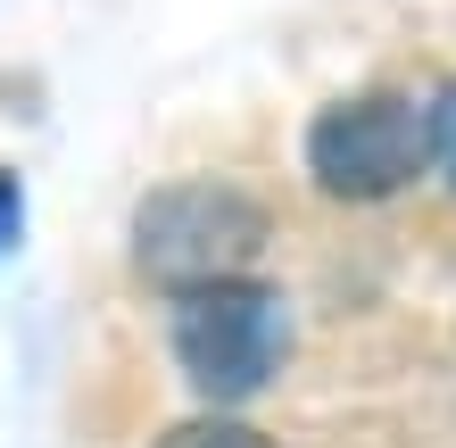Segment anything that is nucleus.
Masks as SVG:
<instances>
[{"label": "nucleus", "mask_w": 456, "mask_h": 448, "mask_svg": "<svg viewBox=\"0 0 456 448\" xmlns=\"http://www.w3.org/2000/svg\"><path fill=\"white\" fill-rule=\"evenodd\" d=\"M265 249V208L232 183H158L133 216V257L158 291H200V282L249 274V257Z\"/></svg>", "instance_id": "nucleus-1"}, {"label": "nucleus", "mask_w": 456, "mask_h": 448, "mask_svg": "<svg viewBox=\"0 0 456 448\" xmlns=\"http://www.w3.org/2000/svg\"><path fill=\"white\" fill-rule=\"evenodd\" d=\"M282 349H290V315L265 282L224 274V282H200V291H175V357L208 399L265 390Z\"/></svg>", "instance_id": "nucleus-2"}, {"label": "nucleus", "mask_w": 456, "mask_h": 448, "mask_svg": "<svg viewBox=\"0 0 456 448\" xmlns=\"http://www.w3.org/2000/svg\"><path fill=\"white\" fill-rule=\"evenodd\" d=\"M423 158H432V150H423V117H415V100H398V92L340 100V109H324L307 125V167L340 200L398 191V183H415Z\"/></svg>", "instance_id": "nucleus-3"}, {"label": "nucleus", "mask_w": 456, "mask_h": 448, "mask_svg": "<svg viewBox=\"0 0 456 448\" xmlns=\"http://www.w3.org/2000/svg\"><path fill=\"white\" fill-rule=\"evenodd\" d=\"M158 448H274V440L249 432V424H224V415H208V424H175Z\"/></svg>", "instance_id": "nucleus-4"}, {"label": "nucleus", "mask_w": 456, "mask_h": 448, "mask_svg": "<svg viewBox=\"0 0 456 448\" xmlns=\"http://www.w3.org/2000/svg\"><path fill=\"white\" fill-rule=\"evenodd\" d=\"M423 150L448 167V183H456V84H440V100H432V117H423Z\"/></svg>", "instance_id": "nucleus-5"}, {"label": "nucleus", "mask_w": 456, "mask_h": 448, "mask_svg": "<svg viewBox=\"0 0 456 448\" xmlns=\"http://www.w3.org/2000/svg\"><path fill=\"white\" fill-rule=\"evenodd\" d=\"M17 224H25V191H17V175L0 167V257L17 249Z\"/></svg>", "instance_id": "nucleus-6"}]
</instances>
